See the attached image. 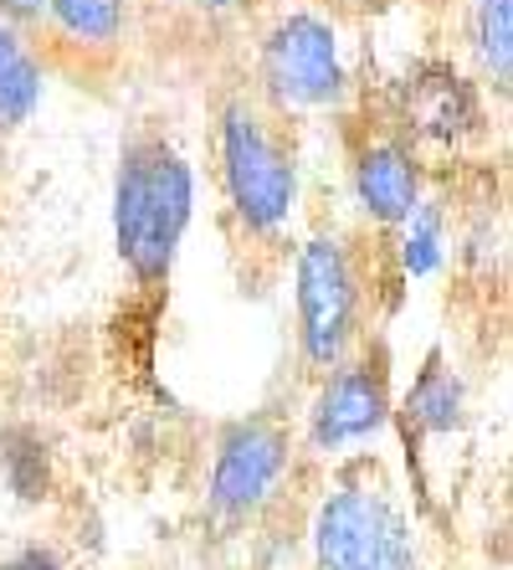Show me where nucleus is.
<instances>
[{
	"mask_svg": "<svg viewBox=\"0 0 513 570\" xmlns=\"http://www.w3.org/2000/svg\"><path fill=\"white\" fill-rule=\"evenodd\" d=\"M257 82L277 114H329L349 98L344 41L324 11L288 6L267 21L257 41Z\"/></svg>",
	"mask_w": 513,
	"mask_h": 570,
	"instance_id": "obj_5",
	"label": "nucleus"
},
{
	"mask_svg": "<svg viewBox=\"0 0 513 570\" xmlns=\"http://www.w3.org/2000/svg\"><path fill=\"white\" fill-rule=\"evenodd\" d=\"M314 556L324 570H422L411 514L375 458L339 468L314 514Z\"/></svg>",
	"mask_w": 513,
	"mask_h": 570,
	"instance_id": "obj_3",
	"label": "nucleus"
},
{
	"mask_svg": "<svg viewBox=\"0 0 513 570\" xmlns=\"http://www.w3.org/2000/svg\"><path fill=\"white\" fill-rule=\"evenodd\" d=\"M447 263V212L442 200H416V212L401 222V273L406 278H432Z\"/></svg>",
	"mask_w": 513,
	"mask_h": 570,
	"instance_id": "obj_14",
	"label": "nucleus"
},
{
	"mask_svg": "<svg viewBox=\"0 0 513 570\" xmlns=\"http://www.w3.org/2000/svg\"><path fill=\"white\" fill-rule=\"evenodd\" d=\"M483 94L467 72L452 62H416L401 82V134L411 145L457 149L473 134H483Z\"/></svg>",
	"mask_w": 513,
	"mask_h": 570,
	"instance_id": "obj_8",
	"label": "nucleus"
},
{
	"mask_svg": "<svg viewBox=\"0 0 513 570\" xmlns=\"http://www.w3.org/2000/svg\"><path fill=\"white\" fill-rule=\"evenodd\" d=\"M395 401H391V360L381 345L359 340L339 365L324 371L318 396L308 406V448L314 452H349L375 442L391 426Z\"/></svg>",
	"mask_w": 513,
	"mask_h": 570,
	"instance_id": "obj_6",
	"label": "nucleus"
},
{
	"mask_svg": "<svg viewBox=\"0 0 513 570\" xmlns=\"http://www.w3.org/2000/svg\"><path fill=\"white\" fill-rule=\"evenodd\" d=\"M0 570H62V556L52 544H21L16 556L0 560Z\"/></svg>",
	"mask_w": 513,
	"mask_h": 570,
	"instance_id": "obj_15",
	"label": "nucleus"
},
{
	"mask_svg": "<svg viewBox=\"0 0 513 570\" xmlns=\"http://www.w3.org/2000/svg\"><path fill=\"white\" fill-rule=\"evenodd\" d=\"M196 11H206V16H226V11H241L247 0H190Z\"/></svg>",
	"mask_w": 513,
	"mask_h": 570,
	"instance_id": "obj_17",
	"label": "nucleus"
},
{
	"mask_svg": "<svg viewBox=\"0 0 513 570\" xmlns=\"http://www.w3.org/2000/svg\"><path fill=\"white\" fill-rule=\"evenodd\" d=\"M293 318L298 355L314 375L339 365L365 340V273L339 232H314L293 257Z\"/></svg>",
	"mask_w": 513,
	"mask_h": 570,
	"instance_id": "obj_4",
	"label": "nucleus"
},
{
	"mask_svg": "<svg viewBox=\"0 0 513 570\" xmlns=\"http://www.w3.org/2000/svg\"><path fill=\"white\" fill-rule=\"evenodd\" d=\"M0 21H11L21 31H37L47 21V0H0Z\"/></svg>",
	"mask_w": 513,
	"mask_h": 570,
	"instance_id": "obj_16",
	"label": "nucleus"
},
{
	"mask_svg": "<svg viewBox=\"0 0 513 570\" xmlns=\"http://www.w3.org/2000/svg\"><path fill=\"white\" fill-rule=\"evenodd\" d=\"M467 412V391H462V375L452 371L442 355H426V365L416 371L406 391V426H416L422 438H452Z\"/></svg>",
	"mask_w": 513,
	"mask_h": 570,
	"instance_id": "obj_11",
	"label": "nucleus"
},
{
	"mask_svg": "<svg viewBox=\"0 0 513 570\" xmlns=\"http://www.w3.org/2000/svg\"><path fill=\"white\" fill-rule=\"evenodd\" d=\"M467 41H473L483 82L493 94H509V82H513V0H473Z\"/></svg>",
	"mask_w": 513,
	"mask_h": 570,
	"instance_id": "obj_13",
	"label": "nucleus"
},
{
	"mask_svg": "<svg viewBox=\"0 0 513 570\" xmlns=\"http://www.w3.org/2000/svg\"><path fill=\"white\" fill-rule=\"evenodd\" d=\"M216 170L221 196L241 237L277 242L298 216V155L263 98L231 94L216 114Z\"/></svg>",
	"mask_w": 513,
	"mask_h": 570,
	"instance_id": "obj_2",
	"label": "nucleus"
},
{
	"mask_svg": "<svg viewBox=\"0 0 513 570\" xmlns=\"http://www.w3.org/2000/svg\"><path fill=\"white\" fill-rule=\"evenodd\" d=\"M41 98H47V67L31 47V31L0 21V129L31 124Z\"/></svg>",
	"mask_w": 513,
	"mask_h": 570,
	"instance_id": "obj_10",
	"label": "nucleus"
},
{
	"mask_svg": "<svg viewBox=\"0 0 513 570\" xmlns=\"http://www.w3.org/2000/svg\"><path fill=\"white\" fill-rule=\"evenodd\" d=\"M349 190L365 222L375 226H401L416 200L426 196V165L422 149L411 145L406 134H375L355 149L349 159Z\"/></svg>",
	"mask_w": 513,
	"mask_h": 570,
	"instance_id": "obj_9",
	"label": "nucleus"
},
{
	"mask_svg": "<svg viewBox=\"0 0 513 570\" xmlns=\"http://www.w3.org/2000/svg\"><path fill=\"white\" fill-rule=\"evenodd\" d=\"M293 463V432L277 416L251 412L226 422L211 458V509L221 519H251L277 499Z\"/></svg>",
	"mask_w": 513,
	"mask_h": 570,
	"instance_id": "obj_7",
	"label": "nucleus"
},
{
	"mask_svg": "<svg viewBox=\"0 0 513 570\" xmlns=\"http://www.w3.org/2000/svg\"><path fill=\"white\" fill-rule=\"evenodd\" d=\"M41 27L78 52H114L129 31V0H47Z\"/></svg>",
	"mask_w": 513,
	"mask_h": 570,
	"instance_id": "obj_12",
	"label": "nucleus"
},
{
	"mask_svg": "<svg viewBox=\"0 0 513 570\" xmlns=\"http://www.w3.org/2000/svg\"><path fill=\"white\" fill-rule=\"evenodd\" d=\"M196 216V170L159 129H134L114 165V253L139 293L159 298L175 278Z\"/></svg>",
	"mask_w": 513,
	"mask_h": 570,
	"instance_id": "obj_1",
	"label": "nucleus"
}]
</instances>
